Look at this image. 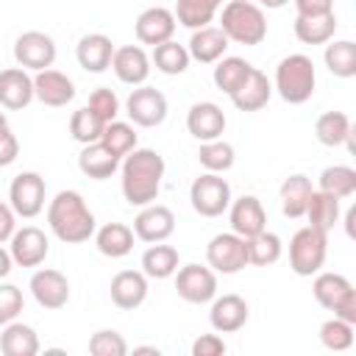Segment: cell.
Segmentation results:
<instances>
[{"label":"cell","instance_id":"cell-1","mask_svg":"<svg viewBox=\"0 0 356 356\" xmlns=\"http://www.w3.org/2000/svg\"><path fill=\"white\" fill-rule=\"evenodd\" d=\"M164 159L153 147H134L128 156L120 159V189L128 206H147L156 203L164 181Z\"/></svg>","mask_w":356,"mask_h":356},{"label":"cell","instance_id":"cell-2","mask_svg":"<svg viewBox=\"0 0 356 356\" xmlns=\"http://www.w3.org/2000/svg\"><path fill=\"white\" fill-rule=\"evenodd\" d=\"M47 225H50L53 236L61 239L64 245H81V242H89L95 236L97 220H95V214L86 206L81 192L61 189L47 203Z\"/></svg>","mask_w":356,"mask_h":356},{"label":"cell","instance_id":"cell-3","mask_svg":"<svg viewBox=\"0 0 356 356\" xmlns=\"http://www.w3.org/2000/svg\"><path fill=\"white\" fill-rule=\"evenodd\" d=\"M220 31L228 36V42L256 47L267 39V14L253 0H228L220 6Z\"/></svg>","mask_w":356,"mask_h":356},{"label":"cell","instance_id":"cell-4","mask_svg":"<svg viewBox=\"0 0 356 356\" xmlns=\"http://www.w3.org/2000/svg\"><path fill=\"white\" fill-rule=\"evenodd\" d=\"M314 86H317V70L309 56L289 53L275 64L273 89L281 95L284 103H289V106L306 103L314 95Z\"/></svg>","mask_w":356,"mask_h":356},{"label":"cell","instance_id":"cell-5","mask_svg":"<svg viewBox=\"0 0 356 356\" xmlns=\"http://www.w3.org/2000/svg\"><path fill=\"white\" fill-rule=\"evenodd\" d=\"M328 256V234L312 225H303L289 239V270L300 278H312L323 270Z\"/></svg>","mask_w":356,"mask_h":356},{"label":"cell","instance_id":"cell-6","mask_svg":"<svg viewBox=\"0 0 356 356\" xmlns=\"http://www.w3.org/2000/svg\"><path fill=\"white\" fill-rule=\"evenodd\" d=\"M312 295L334 317H342L356 325V289L342 273H314Z\"/></svg>","mask_w":356,"mask_h":356},{"label":"cell","instance_id":"cell-7","mask_svg":"<svg viewBox=\"0 0 356 356\" xmlns=\"http://www.w3.org/2000/svg\"><path fill=\"white\" fill-rule=\"evenodd\" d=\"M231 184L220 172H203L189 186V203L200 217H220L231 206Z\"/></svg>","mask_w":356,"mask_h":356},{"label":"cell","instance_id":"cell-8","mask_svg":"<svg viewBox=\"0 0 356 356\" xmlns=\"http://www.w3.org/2000/svg\"><path fill=\"white\" fill-rule=\"evenodd\" d=\"M206 264L214 273L236 275L239 270L248 267V242L234 231L214 234L206 245Z\"/></svg>","mask_w":356,"mask_h":356},{"label":"cell","instance_id":"cell-9","mask_svg":"<svg viewBox=\"0 0 356 356\" xmlns=\"http://www.w3.org/2000/svg\"><path fill=\"white\" fill-rule=\"evenodd\" d=\"M125 114L136 128H159L167 120V97L156 86H134L125 97Z\"/></svg>","mask_w":356,"mask_h":356},{"label":"cell","instance_id":"cell-10","mask_svg":"<svg viewBox=\"0 0 356 356\" xmlns=\"http://www.w3.org/2000/svg\"><path fill=\"white\" fill-rule=\"evenodd\" d=\"M44 197H47V186H44V178H42L39 172L25 170V172H19V175L11 178V186H8V206L14 209L17 217L33 220L36 214H42Z\"/></svg>","mask_w":356,"mask_h":356},{"label":"cell","instance_id":"cell-11","mask_svg":"<svg viewBox=\"0 0 356 356\" xmlns=\"http://www.w3.org/2000/svg\"><path fill=\"white\" fill-rule=\"evenodd\" d=\"M175 292L192 306L211 303V298L217 295V273L209 264H184L175 270Z\"/></svg>","mask_w":356,"mask_h":356},{"label":"cell","instance_id":"cell-12","mask_svg":"<svg viewBox=\"0 0 356 356\" xmlns=\"http://www.w3.org/2000/svg\"><path fill=\"white\" fill-rule=\"evenodd\" d=\"M56 56H58L56 39L44 31H25L14 42V61H17V67H22L28 72H39V70L53 67Z\"/></svg>","mask_w":356,"mask_h":356},{"label":"cell","instance_id":"cell-13","mask_svg":"<svg viewBox=\"0 0 356 356\" xmlns=\"http://www.w3.org/2000/svg\"><path fill=\"white\" fill-rule=\"evenodd\" d=\"M28 289H31L33 300L47 312L64 309L67 300H70V281L61 270H53V267L33 270V275L28 281Z\"/></svg>","mask_w":356,"mask_h":356},{"label":"cell","instance_id":"cell-14","mask_svg":"<svg viewBox=\"0 0 356 356\" xmlns=\"http://www.w3.org/2000/svg\"><path fill=\"white\" fill-rule=\"evenodd\" d=\"M8 253L17 267H39L50 253V239L36 225H22L8 239Z\"/></svg>","mask_w":356,"mask_h":356},{"label":"cell","instance_id":"cell-15","mask_svg":"<svg viewBox=\"0 0 356 356\" xmlns=\"http://www.w3.org/2000/svg\"><path fill=\"white\" fill-rule=\"evenodd\" d=\"M172 231H175V214H172V209H167L161 203H147L134 217V236L147 245L170 239Z\"/></svg>","mask_w":356,"mask_h":356},{"label":"cell","instance_id":"cell-16","mask_svg":"<svg viewBox=\"0 0 356 356\" xmlns=\"http://www.w3.org/2000/svg\"><path fill=\"white\" fill-rule=\"evenodd\" d=\"M150 56L145 53L142 44H122V47H114V56H111V70L117 75L120 83L125 86H142L150 75Z\"/></svg>","mask_w":356,"mask_h":356},{"label":"cell","instance_id":"cell-17","mask_svg":"<svg viewBox=\"0 0 356 356\" xmlns=\"http://www.w3.org/2000/svg\"><path fill=\"white\" fill-rule=\"evenodd\" d=\"M225 111L211 103V100H200V103H192L189 111H186V131L197 139V142H211V139H220L225 134Z\"/></svg>","mask_w":356,"mask_h":356},{"label":"cell","instance_id":"cell-18","mask_svg":"<svg viewBox=\"0 0 356 356\" xmlns=\"http://www.w3.org/2000/svg\"><path fill=\"white\" fill-rule=\"evenodd\" d=\"M175 25H178V22H175V14H172L170 8H164V6H150V8H145V11L136 17L134 33H136L139 44L156 47V44L172 39Z\"/></svg>","mask_w":356,"mask_h":356},{"label":"cell","instance_id":"cell-19","mask_svg":"<svg viewBox=\"0 0 356 356\" xmlns=\"http://www.w3.org/2000/svg\"><path fill=\"white\" fill-rule=\"evenodd\" d=\"M33 97L42 103V106H50V108H61L67 106L72 97H75V83L70 75H64L61 70H39L33 75Z\"/></svg>","mask_w":356,"mask_h":356},{"label":"cell","instance_id":"cell-20","mask_svg":"<svg viewBox=\"0 0 356 356\" xmlns=\"http://www.w3.org/2000/svg\"><path fill=\"white\" fill-rule=\"evenodd\" d=\"M228 222H231L234 234H239L242 239H250V236H256L259 231L267 228V211H264V206L256 195H242V197L231 200Z\"/></svg>","mask_w":356,"mask_h":356},{"label":"cell","instance_id":"cell-21","mask_svg":"<svg viewBox=\"0 0 356 356\" xmlns=\"http://www.w3.org/2000/svg\"><path fill=\"white\" fill-rule=\"evenodd\" d=\"M250 317L248 300L228 292V295H214L211 298V309H209V323L217 334H234L239 331Z\"/></svg>","mask_w":356,"mask_h":356},{"label":"cell","instance_id":"cell-22","mask_svg":"<svg viewBox=\"0 0 356 356\" xmlns=\"http://www.w3.org/2000/svg\"><path fill=\"white\" fill-rule=\"evenodd\" d=\"M111 303L122 312H134L147 300V275L142 270H120L108 284Z\"/></svg>","mask_w":356,"mask_h":356},{"label":"cell","instance_id":"cell-23","mask_svg":"<svg viewBox=\"0 0 356 356\" xmlns=\"http://www.w3.org/2000/svg\"><path fill=\"white\" fill-rule=\"evenodd\" d=\"M33 100V75L22 67L0 70V106L8 111H22Z\"/></svg>","mask_w":356,"mask_h":356},{"label":"cell","instance_id":"cell-24","mask_svg":"<svg viewBox=\"0 0 356 356\" xmlns=\"http://www.w3.org/2000/svg\"><path fill=\"white\" fill-rule=\"evenodd\" d=\"M186 50H189V58L197 61V64H214L225 56L228 50V36L220 31V25H203V28H195L189 42H186Z\"/></svg>","mask_w":356,"mask_h":356},{"label":"cell","instance_id":"cell-25","mask_svg":"<svg viewBox=\"0 0 356 356\" xmlns=\"http://www.w3.org/2000/svg\"><path fill=\"white\" fill-rule=\"evenodd\" d=\"M111 56H114V42L106 33H83L75 44V58L81 70L95 72V75L111 67Z\"/></svg>","mask_w":356,"mask_h":356},{"label":"cell","instance_id":"cell-26","mask_svg":"<svg viewBox=\"0 0 356 356\" xmlns=\"http://www.w3.org/2000/svg\"><path fill=\"white\" fill-rule=\"evenodd\" d=\"M314 192V184L309 175L303 172H295V175H286L281 189H278V197H281V211L284 217L289 220H300L306 214V203Z\"/></svg>","mask_w":356,"mask_h":356},{"label":"cell","instance_id":"cell-27","mask_svg":"<svg viewBox=\"0 0 356 356\" xmlns=\"http://www.w3.org/2000/svg\"><path fill=\"white\" fill-rule=\"evenodd\" d=\"M95 248L108 256V259H122L134 250V228L125 222H106L100 228H95Z\"/></svg>","mask_w":356,"mask_h":356},{"label":"cell","instance_id":"cell-28","mask_svg":"<svg viewBox=\"0 0 356 356\" xmlns=\"http://www.w3.org/2000/svg\"><path fill=\"white\" fill-rule=\"evenodd\" d=\"M270 97H273V83H270V78H267L261 70L253 67V72L248 75V81L231 95V103H234L239 111H259V108H264V106L270 103Z\"/></svg>","mask_w":356,"mask_h":356},{"label":"cell","instance_id":"cell-29","mask_svg":"<svg viewBox=\"0 0 356 356\" xmlns=\"http://www.w3.org/2000/svg\"><path fill=\"white\" fill-rule=\"evenodd\" d=\"M78 170L92 178V181H106L111 178L117 170H120V159L106 150L100 142H92V145H83L81 153H78Z\"/></svg>","mask_w":356,"mask_h":356},{"label":"cell","instance_id":"cell-30","mask_svg":"<svg viewBox=\"0 0 356 356\" xmlns=\"http://www.w3.org/2000/svg\"><path fill=\"white\" fill-rule=\"evenodd\" d=\"M314 136L320 145L325 147H339V145H348L353 150V128H350V120L345 111H325L314 120Z\"/></svg>","mask_w":356,"mask_h":356},{"label":"cell","instance_id":"cell-31","mask_svg":"<svg viewBox=\"0 0 356 356\" xmlns=\"http://www.w3.org/2000/svg\"><path fill=\"white\" fill-rule=\"evenodd\" d=\"M0 350L6 356H36L39 353V334L28 323H6L0 331Z\"/></svg>","mask_w":356,"mask_h":356},{"label":"cell","instance_id":"cell-32","mask_svg":"<svg viewBox=\"0 0 356 356\" xmlns=\"http://www.w3.org/2000/svg\"><path fill=\"white\" fill-rule=\"evenodd\" d=\"M292 31H295V39L300 44H325L337 33V17H334V11L331 14H320V17H300V14H295Z\"/></svg>","mask_w":356,"mask_h":356},{"label":"cell","instance_id":"cell-33","mask_svg":"<svg viewBox=\"0 0 356 356\" xmlns=\"http://www.w3.org/2000/svg\"><path fill=\"white\" fill-rule=\"evenodd\" d=\"M253 72V64L239 58V56H222L220 61H214V72H211V81L214 86L222 92V95H234L245 81L248 75Z\"/></svg>","mask_w":356,"mask_h":356},{"label":"cell","instance_id":"cell-34","mask_svg":"<svg viewBox=\"0 0 356 356\" xmlns=\"http://www.w3.org/2000/svg\"><path fill=\"white\" fill-rule=\"evenodd\" d=\"M303 217L309 220L312 228L328 234V231L339 222V217H342L339 197H334V195H328V192H323V189H314L312 197H309V203H306V214H303Z\"/></svg>","mask_w":356,"mask_h":356},{"label":"cell","instance_id":"cell-35","mask_svg":"<svg viewBox=\"0 0 356 356\" xmlns=\"http://www.w3.org/2000/svg\"><path fill=\"white\" fill-rule=\"evenodd\" d=\"M181 264V256L172 245H164V242H153L145 253H142V273L147 278H156V281H164V278H172L175 270Z\"/></svg>","mask_w":356,"mask_h":356},{"label":"cell","instance_id":"cell-36","mask_svg":"<svg viewBox=\"0 0 356 356\" xmlns=\"http://www.w3.org/2000/svg\"><path fill=\"white\" fill-rule=\"evenodd\" d=\"M323 61L334 78L348 81L356 75V44L350 39H331V42H325Z\"/></svg>","mask_w":356,"mask_h":356},{"label":"cell","instance_id":"cell-37","mask_svg":"<svg viewBox=\"0 0 356 356\" xmlns=\"http://www.w3.org/2000/svg\"><path fill=\"white\" fill-rule=\"evenodd\" d=\"M222 0H175V22L195 31V28H203V25H211V19L217 17Z\"/></svg>","mask_w":356,"mask_h":356},{"label":"cell","instance_id":"cell-38","mask_svg":"<svg viewBox=\"0 0 356 356\" xmlns=\"http://www.w3.org/2000/svg\"><path fill=\"white\" fill-rule=\"evenodd\" d=\"M189 61L192 58H189L186 44H178L175 39H167V42L156 44L153 53H150V64L159 72H164V75H181V72H186L189 70Z\"/></svg>","mask_w":356,"mask_h":356},{"label":"cell","instance_id":"cell-39","mask_svg":"<svg viewBox=\"0 0 356 356\" xmlns=\"http://www.w3.org/2000/svg\"><path fill=\"white\" fill-rule=\"evenodd\" d=\"M197 161L206 172H228L236 161V150L231 142H225L222 136L220 139H211V142H200L197 147Z\"/></svg>","mask_w":356,"mask_h":356},{"label":"cell","instance_id":"cell-40","mask_svg":"<svg viewBox=\"0 0 356 356\" xmlns=\"http://www.w3.org/2000/svg\"><path fill=\"white\" fill-rule=\"evenodd\" d=\"M248 242V264H253V267H270V264H275L278 259H281V253H284V242H281V236L278 234H273V231H259L256 236H250V239H245Z\"/></svg>","mask_w":356,"mask_h":356},{"label":"cell","instance_id":"cell-41","mask_svg":"<svg viewBox=\"0 0 356 356\" xmlns=\"http://www.w3.org/2000/svg\"><path fill=\"white\" fill-rule=\"evenodd\" d=\"M317 189L345 200L356 192V170L348 164H331L317 175Z\"/></svg>","mask_w":356,"mask_h":356},{"label":"cell","instance_id":"cell-42","mask_svg":"<svg viewBox=\"0 0 356 356\" xmlns=\"http://www.w3.org/2000/svg\"><path fill=\"white\" fill-rule=\"evenodd\" d=\"M100 145L106 150H111L117 159L128 156L134 147H136V125L134 122H125V120H111L106 122L103 134H100Z\"/></svg>","mask_w":356,"mask_h":356},{"label":"cell","instance_id":"cell-43","mask_svg":"<svg viewBox=\"0 0 356 356\" xmlns=\"http://www.w3.org/2000/svg\"><path fill=\"white\" fill-rule=\"evenodd\" d=\"M103 128H106V122H103L89 106H81V108L72 111V117H70V136H72L78 145L100 142Z\"/></svg>","mask_w":356,"mask_h":356},{"label":"cell","instance_id":"cell-44","mask_svg":"<svg viewBox=\"0 0 356 356\" xmlns=\"http://www.w3.org/2000/svg\"><path fill=\"white\" fill-rule=\"evenodd\" d=\"M320 342L325 350H334V353H342L353 345V323L342 320V317H331L320 325Z\"/></svg>","mask_w":356,"mask_h":356},{"label":"cell","instance_id":"cell-45","mask_svg":"<svg viewBox=\"0 0 356 356\" xmlns=\"http://www.w3.org/2000/svg\"><path fill=\"white\" fill-rule=\"evenodd\" d=\"M89 353L92 356H125L128 353V342L120 331L114 328H100L89 337Z\"/></svg>","mask_w":356,"mask_h":356},{"label":"cell","instance_id":"cell-46","mask_svg":"<svg viewBox=\"0 0 356 356\" xmlns=\"http://www.w3.org/2000/svg\"><path fill=\"white\" fill-rule=\"evenodd\" d=\"M103 122H111L120 117V97L108 89V86H97L92 95H89V103H86Z\"/></svg>","mask_w":356,"mask_h":356},{"label":"cell","instance_id":"cell-47","mask_svg":"<svg viewBox=\"0 0 356 356\" xmlns=\"http://www.w3.org/2000/svg\"><path fill=\"white\" fill-rule=\"evenodd\" d=\"M25 306V295L17 284H0V328L19 317Z\"/></svg>","mask_w":356,"mask_h":356},{"label":"cell","instance_id":"cell-48","mask_svg":"<svg viewBox=\"0 0 356 356\" xmlns=\"http://www.w3.org/2000/svg\"><path fill=\"white\" fill-rule=\"evenodd\" d=\"M228 350V345L222 342L220 334H200L192 342V356H222Z\"/></svg>","mask_w":356,"mask_h":356},{"label":"cell","instance_id":"cell-49","mask_svg":"<svg viewBox=\"0 0 356 356\" xmlns=\"http://www.w3.org/2000/svg\"><path fill=\"white\" fill-rule=\"evenodd\" d=\"M17 156H19V142H17V136L11 134V128H3V131H0V167L14 164Z\"/></svg>","mask_w":356,"mask_h":356},{"label":"cell","instance_id":"cell-50","mask_svg":"<svg viewBox=\"0 0 356 356\" xmlns=\"http://www.w3.org/2000/svg\"><path fill=\"white\" fill-rule=\"evenodd\" d=\"M300 17H320L334 11V0H292Z\"/></svg>","mask_w":356,"mask_h":356},{"label":"cell","instance_id":"cell-51","mask_svg":"<svg viewBox=\"0 0 356 356\" xmlns=\"http://www.w3.org/2000/svg\"><path fill=\"white\" fill-rule=\"evenodd\" d=\"M14 231H17V214H14V209L8 203L0 200V245L8 242Z\"/></svg>","mask_w":356,"mask_h":356},{"label":"cell","instance_id":"cell-52","mask_svg":"<svg viewBox=\"0 0 356 356\" xmlns=\"http://www.w3.org/2000/svg\"><path fill=\"white\" fill-rule=\"evenodd\" d=\"M11 270H14V259H11V253H8L6 248H0V281H3Z\"/></svg>","mask_w":356,"mask_h":356},{"label":"cell","instance_id":"cell-53","mask_svg":"<svg viewBox=\"0 0 356 356\" xmlns=\"http://www.w3.org/2000/svg\"><path fill=\"white\" fill-rule=\"evenodd\" d=\"M256 6H261V8H284L289 0H253Z\"/></svg>","mask_w":356,"mask_h":356},{"label":"cell","instance_id":"cell-54","mask_svg":"<svg viewBox=\"0 0 356 356\" xmlns=\"http://www.w3.org/2000/svg\"><path fill=\"white\" fill-rule=\"evenodd\" d=\"M134 353H150V356H159L161 350H159L156 345H139V348H134Z\"/></svg>","mask_w":356,"mask_h":356},{"label":"cell","instance_id":"cell-55","mask_svg":"<svg viewBox=\"0 0 356 356\" xmlns=\"http://www.w3.org/2000/svg\"><path fill=\"white\" fill-rule=\"evenodd\" d=\"M3 128H8V120H6V114L0 111V131H3Z\"/></svg>","mask_w":356,"mask_h":356}]
</instances>
